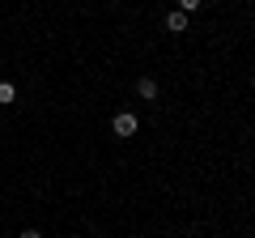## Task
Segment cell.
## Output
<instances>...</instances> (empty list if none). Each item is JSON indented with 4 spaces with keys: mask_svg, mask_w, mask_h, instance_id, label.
Returning <instances> with one entry per match:
<instances>
[{
    "mask_svg": "<svg viewBox=\"0 0 255 238\" xmlns=\"http://www.w3.org/2000/svg\"><path fill=\"white\" fill-rule=\"evenodd\" d=\"M200 4H204V0H179V13H196Z\"/></svg>",
    "mask_w": 255,
    "mask_h": 238,
    "instance_id": "obj_5",
    "label": "cell"
},
{
    "mask_svg": "<svg viewBox=\"0 0 255 238\" xmlns=\"http://www.w3.org/2000/svg\"><path fill=\"white\" fill-rule=\"evenodd\" d=\"M111 132H115L119 140L136 136V115H128V111H124V115H115V119H111Z\"/></svg>",
    "mask_w": 255,
    "mask_h": 238,
    "instance_id": "obj_1",
    "label": "cell"
},
{
    "mask_svg": "<svg viewBox=\"0 0 255 238\" xmlns=\"http://www.w3.org/2000/svg\"><path fill=\"white\" fill-rule=\"evenodd\" d=\"M136 94H140L145 102H153V98H157V81H153V77H140V81H136Z\"/></svg>",
    "mask_w": 255,
    "mask_h": 238,
    "instance_id": "obj_2",
    "label": "cell"
},
{
    "mask_svg": "<svg viewBox=\"0 0 255 238\" xmlns=\"http://www.w3.org/2000/svg\"><path fill=\"white\" fill-rule=\"evenodd\" d=\"M13 98H17V90H13V85L9 81H0V107H9V102Z\"/></svg>",
    "mask_w": 255,
    "mask_h": 238,
    "instance_id": "obj_4",
    "label": "cell"
},
{
    "mask_svg": "<svg viewBox=\"0 0 255 238\" xmlns=\"http://www.w3.org/2000/svg\"><path fill=\"white\" fill-rule=\"evenodd\" d=\"M21 238H43V234H38V230H21Z\"/></svg>",
    "mask_w": 255,
    "mask_h": 238,
    "instance_id": "obj_6",
    "label": "cell"
},
{
    "mask_svg": "<svg viewBox=\"0 0 255 238\" xmlns=\"http://www.w3.org/2000/svg\"><path fill=\"white\" fill-rule=\"evenodd\" d=\"M166 30H170V34H183V30H187V13H179V9H174L170 17H166Z\"/></svg>",
    "mask_w": 255,
    "mask_h": 238,
    "instance_id": "obj_3",
    "label": "cell"
},
{
    "mask_svg": "<svg viewBox=\"0 0 255 238\" xmlns=\"http://www.w3.org/2000/svg\"><path fill=\"white\" fill-rule=\"evenodd\" d=\"M251 90H255V73H251Z\"/></svg>",
    "mask_w": 255,
    "mask_h": 238,
    "instance_id": "obj_7",
    "label": "cell"
}]
</instances>
